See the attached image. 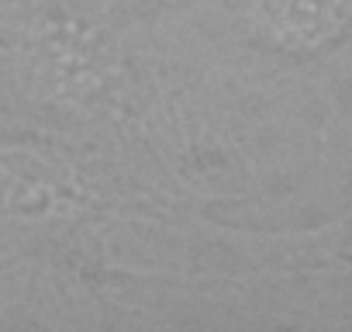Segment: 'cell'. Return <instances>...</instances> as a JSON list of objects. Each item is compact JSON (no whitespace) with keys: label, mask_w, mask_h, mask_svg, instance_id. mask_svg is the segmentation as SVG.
<instances>
[{"label":"cell","mask_w":352,"mask_h":332,"mask_svg":"<svg viewBox=\"0 0 352 332\" xmlns=\"http://www.w3.org/2000/svg\"><path fill=\"white\" fill-rule=\"evenodd\" d=\"M252 28L283 52H318L352 25V0H252Z\"/></svg>","instance_id":"cell-1"}]
</instances>
